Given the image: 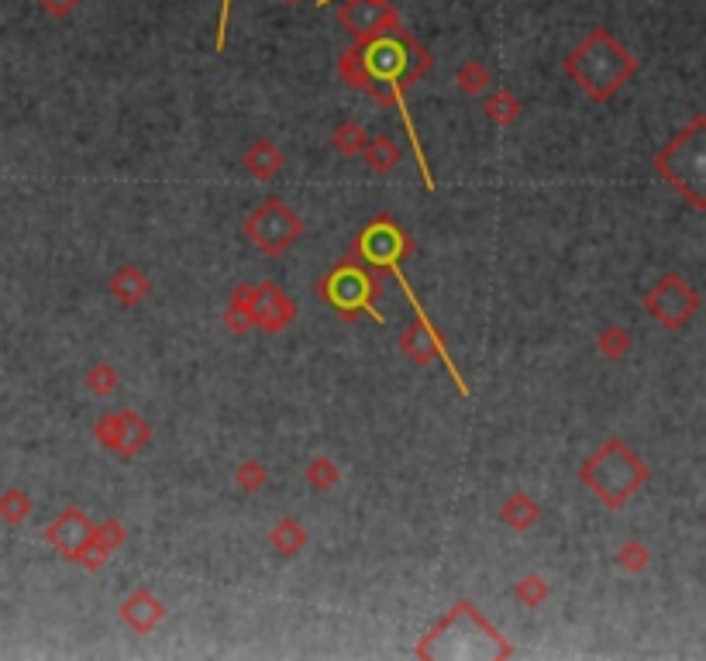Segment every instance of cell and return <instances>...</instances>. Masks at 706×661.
<instances>
[{
  "instance_id": "cell-1",
  "label": "cell",
  "mask_w": 706,
  "mask_h": 661,
  "mask_svg": "<svg viewBox=\"0 0 706 661\" xmlns=\"http://www.w3.org/2000/svg\"><path fill=\"white\" fill-rule=\"evenodd\" d=\"M565 73L583 87L586 97L610 100L614 93L638 73V59L620 45L607 28H596L593 35L565 59Z\"/></svg>"
},
{
  "instance_id": "cell-2",
  "label": "cell",
  "mask_w": 706,
  "mask_h": 661,
  "mask_svg": "<svg viewBox=\"0 0 706 661\" xmlns=\"http://www.w3.org/2000/svg\"><path fill=\"white\" fill-rule=\"evenodd\" d=\"M655 173L696 211H706V114H696L686 128L655 155Z\"/></svg>"
},
{
  "instance_id": "cell-3",
  "label": "cell",
  "mask_w": 706,
  "mask_h": 661,
  "mask_svg": "<svg viewBox=\"0 0 706 661\" xmlns=\"http://www.w3.org/2000/svg\"><path fill=\"white\" fill-rule=\"evenodd\" d=\"M579 476L610 510L624 507L634 493L648 482V465L634 455L624 441H607L593 458L579 469Z\"/></svg>"
},
{
  "instance_id": "cell-4",
  "label": "cell",
  "mask_w": 706,
  "mask_h": 661,
  "mask_svg": "<svg viewBox=\"0 0 706 661\" xmlns=\"http://www.w3.org/2000/svg\"><path fill=\"white\" fill-rule=\"evenodd\" d=\"M245 235L255 241L266 255H283L300 235H304V224L300 217L283 204V200H266L259 211L248 214Z\"/></svg>"
},
{
  "instance_id": "cell-5",
  "label": "cell",
  "mask_w": 706,
  "mask_h": 661,
  "mask_svg": "<svg viewBox=\"0 0 706 661\" xmlns=\"http://www.w3.org/2000/svg\"><path fill=\"white\" fill-rule=\"evenodd\" d=\"M645 307H648V314L655 317L658 324H662V328L682 331L689 324V317L700 310V293H696L682 276L669 272V276H662L648 290Z\"/></svg>"
},
{
  "instance_id": "cell-6",
  "label": "cell",
  "mask_w": 706,
  "mask_h": 661,
  "mask_svg": "<svg viewBox=\"0 0 706 661\" xmlns=\"http://www.w3.org/2000/svg\"><path fill=\"white\" fill-rule=\"evenodd\" d=\"M338 21L359 45L400 28L397 11H393L390 0H348V4H341Z\"/></svg>"
},
{
  "instance_id": "cell-7",
  "label": "cell",
  "mask_w": 706,
  "mask_h": 661,
  "mask_svg": "<svg viewBox=\"0 0 706 661\" xmlns=\"http://www.w3.org/2000/svg\"><path fill=\"white\" fill-rule=\"evenodd\" d=\"M324 293H328V300L335 303L338 310H369L372 303V279L366 276L362 269L355 266H338L335 272L328 276V283H324ZM372 317H379L376 310H369ZM383 321V317H379Z\"/></svg>"
},
{
  "instance_id": "cell-8",
  "label": "cell",
  "mask_w": 706,
  "mask_h": 661,
  "mask_svg": "<svg viewBox=\"0 0 706 661\" xmlns=\"http://www.w3.org/2000/svg\"><path fill=\"white\" fill-rule=\"evenodd\" d=\"M97 441L118 455H135L149 445V427L138 421L135 414H111L97 424Z\"/></svg>"
},
{
  "instance_id": "cell-9",
  "label": "cell",
  "mask_w": 706,
  "mask_h": 661,
  "mask_svg": "<svg viewBox=\"0 0 706 661\" xmlns=\"http://www.w3.org/2000/svg\"><path fill=\"white\" fill-rule=\"evenodd\" d=\"M90 538H93V527L80 510H62L49 524V531H45V541L56 551H62L66 558H83Z\"/></svg>"
},
{
  "instance_id": "cell-10",
  "label": "cell",
  "mask_w": 706,
  "mask_h": 661,
  "mask_svg": "<svg viewBox=\"0 0 706 661\" xmlns=\"http://www.w3.org/2000/svg\"><path fill=\"white\" fill-rule=\"evenodd\" d=\"M121 617H124V624L135 627L138 634H149L152 627L162 620V603L149 593H135L128 603H124Z\"/></svg>"
},
{
  "instance_id": "cell-11",
  "label": "cell",
  "mask_w": 706,
  "mask_h": 661,
  "mask_svg": "<svg viewBox=\"0 0 706 661\" xmlns=\"http://www.w3.org/2000/svg\"><path fill=\"white\" fill-rule=\"evenodd\" d=\"M279 166H283V155H279L276 145L266 142V138H259V142L245 152V169L255 176V180H269V176H276Z\"/></svg>"
},
{
  "instance_id": "cell-12",
  "label": "cell",
  "mask_w": 706,
  "mask_h": 661,
  "mask_svg": "<svg viewBox=\"0 0 706 661\" xmlns=\"http://www.w3.org/2000/svg\"><path fill=\"white\" fill-rule=\"evenodd\" d=\"M111 293L121 303H128V307H131V303H138V300L145 297V293H149V279H145L138 269H121L118 276L111 279Z\"/></svg>"
},
{
  "instance_id": "cell-13",
  "label": "cell",
  "mask_w": 706,
  "mask_h": 661,
  "mask_svg": "<svg viewBox=\"0 0 706 661\" xmlns=\"http://www.w3.org/2000/svg\"><path fill=\"white\" fill-rule=\"evenodd\" d=\"M362 155H366V162L376 173H390L393 166H397V159H400V152L393 149V142L390 138H366V149H362Z\"/></svg>"
},
{
  "instance_id": "cell-14",
  "label": "cell",
  "mask_w": 706,
  "mask_h": 661,
  "mask_svg": "<svg viewBox=\"0 0 706 661\" xmlns=\"http://www.w3.org/2000/svg\"><path fill=\"white\" fill-rule=\"evenodd\" d=\"M500 517L507 520L510 527H517V531H527V527H531L534 520H538V507H534V503L527 500V496H510Z\"/></svg>"
},
{
  "instance_id": "cell-15",
  "label": "cell",
  "mask_w": 706,
  "mask_h": 661,
  "mask_svg": "<svg viewBox=\"0 0 706 661\" xmlns=\"http://www.w3.org/2000/svg\"><path fill=\"white\" fill-rule=\"evenodd\" d=\"M304 541H307L304 527L293 524V520H283V524L273 531V544H276L279 555H297V551L304 548Z\"/></svg>"
},
{
  "instance_id": "cell-16",
  "label": "cell",
  "mask_w": 706,
  "mask_h": 661,
  "mask_svg": "<svg viewBox=\"0 0 706 661\" xmlns=\"http://www.w3.org/2000/svg\"><path fill=\"white\" fill-rule=\"evenodd\" d=\"M28 513H31L28 493H21V489H7V493L0 496V520H7V524H21Z\"/></svg>"
},
{
  "instance_id": "cell-17",
  "label": "cell",
  "mask_w": 706,
  "mask_h": 661,
  "mask_svg": "<svg viewBox=\"0 0 706 661\" xmlns=\"http://www.w3.org/2000/svg\"><path fill=\"white\" fill-rule=\"evenodd\" d=\"M521 114V104H517L514 97H510L507 90H500V93H493L490 100H486V118H490L493 124H510Z\"/></svg>"
},
{
  "instance_id": "cell-18",
  "label": "cell",
  "mask_w": 706,
  "mask_h": 661,
  "mask_svg": "<svg viewBox=\"0 0 706 661\" xmlns=\"http://www.w3.org/2000/svg\"><path fill=\"white\" fill-rule=\"evenodd\" d=\"M600 352L607 355V359H624L627 352H631V338H627L624 328H607L600 334Z\"/></svg>"
},
{
  "instance_id": "cell-19",
  "label": "cell",
  "mask_w": 706,
  "mask_h": 661,
  "mask_svg": "<svg viewBox=\"0 0 706 661\" xmlns=\"http://www.w3.org/2000/svg\"><path fill=\"white\" fill-rule=\"evenodd\" d=\"M335 145H338V152L355 155V152L366 149V135H362L359 124H341V128L335 131Z\"/></svg>"
},
{
  "instance_id": "cell-20",
  "label": "cell",
  "mask_w": 706,
  "mask_h": 661,
  "mask_svg": "<svg viewBox=\"0 0 706 661\" xmlns=\"http://www.w3.org/2000/svg\"><path fill=\"white\" fill-rule=\"evenodd\" d=\"M459 83H462L465 93H479V90L490 87V73H486L479 62H469V66L459 69Z\"/></svg>"
},
{
  "instance_id": "cell-21",
  "label": "cell",
  "mask_w": 706,
  "mask_h": 661,
  "mask_svg": "<svg viewBox=\"0 0 706 661\" xmlns=\"http://www.w3.org/2000/svg\"><path fill=\"white\" fill-rule=\"evenodd\" d=\"M620 569H627V572H641L648 565V548L645 544H638V541H631V544H624L620 548Z\"/></svg>"
},
{
  "instance_id": "cell-22",
  "label": "cell",
  "mask_w": 706,
  "mask_h": 661,
  "mask_svg": "<svg viewBox=\"0 0 706 661\" xmlns=\"http://www.w3.org/2000/svg\"><path fill=\"white\" fill-rule=\"evenodd\" d=\"M114 383H118V376H114V369L111 365H93L90 369V376H87V386L93 393H111L114 390Z\"/></svg>"
},
{
  "instance_id": "cell-23",
  "label": "cell",
  "mask_w": 706,
  "mask_h": 661,
  "mask_svg": "<svg viewBox=\"0 0 706 661\" xmlns=\"http://www.w3.org/2000/svg\"><path fill=\"white\" fill-rule=\"evenodd\" d=\"M310 482H314L317 489H321V486H335V482H338L335 462H328V458H317V462L310 465Z\"/></svg>"
},
{
  "instance_id": "cell-24",
  "label": "cell",
  "mask_w": 706,
  "mask_h": 661,
  "mask_svg": "<svg viewBox=\"0 0 706 661\" xmlns=\"http://www.w3.org/2000/svg\"><path fill=\"white\" fill-rule=\"evenodd\" d=\"M517 596H521V600H524L527 606H538V603L548 596V586H545V582H541V579H534V575H527V579L521 582V586H517Z\"/></svg>"
},
{
  "instance_id": "cell-25",
  "label": "cell",
  "mask_w": 706,
  "mask_h": 661,
  "mask_svg": "<svg viewBox=\"0 0 706 661\" xmlns=\"http://www.w3.org/2000/svg\"><path fill=\"white\" fill-rule=\"evenodd\" d=\"M262 479H266V472H262L255 462H248V465H242V469H238V482H242V486H248V489L262 486Z\"/></svg>"
},
{
  "instance_id": "cell-26",
  "label": "cell",
  "mask_w": 706,
  "mask_h": 661,
  "mask_svg": "<svg viewBox=\"0 0 706 661\" xmlns=\"http://www.w3.org/2000/svg\"><path fill=\"white\" fill-rule=\"evenodd\" d=\"M38 4H42L45 11L52 14V18H66V14L73 11L76 4H80V0H38Z\"/></svg>"
},
{
  "instance_id": "cell-27",
  "label": "cell",
  "mask_w": 706,
  "mask_h": 661,
  "mask_svg": "<svg viewBox=\"0 0 706 661\" xmlns=\"http://www.w3.org/2000/svg\"><path fill=\"white\" fill-rule=\"evenodd\" d=\"M228 11H231V0H221V18H217V52L224 49V38H228Z\"/></svg>"
}]
</instances>
